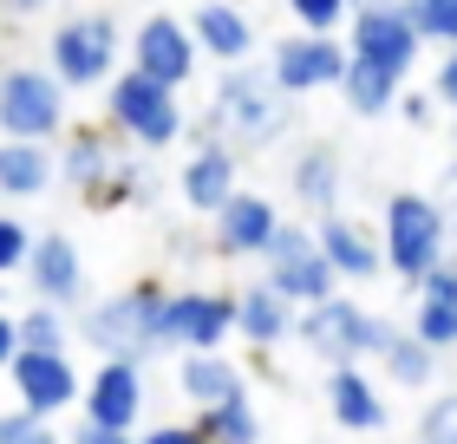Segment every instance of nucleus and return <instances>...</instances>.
Wrapping results in <instances>:
<instances>
[{"instance_id":"1","label":"nucleus","mask_w":457,"mask_h":444,"mask_svg":"<svg viewBox=\"0 0 457 444\" xmlns=\"http://www.w3.org/2000/svg\"><path fill=\"white\" fill-rule=\"evenodd\" d=\"M196 151L203 144H228V151H262V144H275L295 131V98H287L275 86V72L268 66H228L216 79V92H210V112H203L196 124Z\"/></svg>"},{"instance_id":"2","label":"nucleus","mask_w":457,"mask_h":444,"mask_svg":"<svg viewBox=\"0 0 457 444\" xmlns=\"http://www.w3.org/2000/svg\"><path fill=\"white\" fill-rule=\"evenodd\" d=\"M163 301H170L163 281H131V288L105 294V301H92L72 333L98 359H151V353H163Z\"/></svg>"},{"instance_id":"3","label":"nucleus","mask_w":457,"mask_h":444,"mask_svg":"<svg viewBox=\"0 0 457 444\" xmlns=\"http://www.w3.org/2000/svg\"><path fill=\"white\" fill-rule=\"evenodd\" d=\"M451 248V216L438 197H425V189H392L386 209H379V256H386V274H399V281H425L431 268L445 262Z\"/></svg>"},{"instance_id":"4","label":"nucleus","mask_w":457,"mask_h":444,"mask_svg":"<svg viewBox=\"0 0 457 444\" xmlns=\"http://www.w3.org/2000/svg\"><path fill=\"white\" fill-rule=\"evenodd\" d=\"M392 333H399V327H392L386 314L360 307L346 288L327 294L320 307H301V314H295V340L314 353L320 366H360V359H379Z\"/></svg>"},{"instance_id":"5","label":"nucleus","mask_w":457,"mask_h":444,"mask_svg":"<svg viewBox=\"0 0 457 444\" xmlns=\"http://www.w3.org/2000/svg\"><path fill=\"white\" fill-rule=\"evenodd\" d=\"M124 33H118V13L105 7H86V13H66L46 39V72L59 79L66 92H98L124 72Z\"/></svg>"},{"instance_id":"6","label":"nucleus","mask_w":457,"mask_h":444,"mask_svg":"<svg viewBox=\"0 0 457 444\" xmlns=\"http://www.w3.org/2000/svg\"><path fill=\"white\" fill-rule=\"evenodd\" d=\"M105 131L137 144V151H170V144L190 131V118H183V105L170 86H157V79H144L124 66L112 86H105Z\"/></svg>"},{"instance_id":"7","label":"nucleus","mask_w":457,"mask_h":444,"mask_svg":"<svg viewBox=\"0 0 457 444\" xmlns=\"http://www.w3.org/2000/svg\"><path fill=\"white\" fill-rule=\"evenodd\" d=\"M66 86L46 66H0V138L7 144H53L66 138Z\"/></svg>"},{"instance_id":"8","label":"nucleus","mask_w":457,"mask_h":444,"mask_svg":"<svg viewBox=\"0 0 457 444\" xmlns=\"http://www.w3.org/2000/svg\"><path fill=\"white\" fill-rule=\"evenodd\" d=\"M262 281L281 294L287 307H320L327 294H340L334 268H327L320 242H314V222H281L275 242L262 248Z\"/></svg>"},{"instance_id":"9","label":"nucleus","mask_w":457,"mask_h":444,"mask_svg":"<svg viewBox=\"0 0 457 444\" xmlns=\"http://www.w3.org/2000/svg\"><path fill=\"white\" fill-rule=\"evenodd\" d=\"M236 333V294L222 288H170L163 301V353H222Z\"/></svg>"},{"instance_id":"10","label":"nucleus","mask_w":457,"mask_h":444,"mask_svg":"<svg viewBox=\"0 0 457 444\" xmlns=\"http://www.w3.org/2000/svg\"><path fill=\"white\" fill-rule=\"evenodd\" d=\"M346 59H353V53H346L340 33H287V39L268 46L262 66L275 72V86H281L287 98H307V92H327V86L340 92Z\"/></svg>"},{"instance_id":"11","label":"nucleus","mask_w":457,"mask_h":444,"mask_svg":"<svg viewBox=\"0 0 457 444\" xmlns=\"http://www.w3.org/2000/svg\"><path fill=\"white\" fill-rule=\"evenodd\" d=\"M124 59H131V72L157 79V86H170V92H183L196 79V66H203L196 39H190V27H183L177 13H144L131 27V39H124Z\"/></svg>"},{"instance_id":"12","label":"nucleus","mask_w":457,"mask_h":444,"mask_svg":"<svg viewBox=\"0 0 457 444\" xmlns=\"http://www.w3.org/2000/svg\"><path fill=\"white\" fill-rule=\"evenodd\" d=\"M346 53L366 59V66H379V72H392V79H411L425 39H419V27H411V13L353 7V20H346Z\"/></svg>"},{"instance_id":"13","label":"nucleus","mask_w":457,"mask_h":444,"mask_svg":"<svg viewBox=\"0 0 457 444\" xmlns=\"http://www.w3.org/2000/svg\"><path fill=\"white\" fill-rule=\"evenodd\" d=\"M7 379L20 392V412H33V418H59V412H72L79 398H86V373L72 366V353H27L20 347Z\"/></svg>"},{"instance_id":"14","label":"nucleus","mask_w":457,"mask_h":444,"mask_svg":"<svg viewBox=\"0 0 457 444\" xmlns=\"http://www.w3.org/2000/svg\"><path fill=\"white\" fill-rule=\"evenodd\" d=\"M59 177H66L79 197H92L98 209L112 203V183H118V171L131 157L118 151V138L105 131V124H66V138H59Z\"/></svg>"},{"instance_id":"15","label":"nucleus","mask_w":457,"mask_h":444,"mask_svg":"<svg viewBox=\"0 0 457 444\" xmlns=\"http://www.w3.org/2000/svg\"><path fill=\"white\" fill-rule=\"evenodd\" d=\"M79 406H86V425L137 431V418H144V359H98Z\"/></svg>"},{"instance_id":"16","label":"nucleus","mask_w":457,"mask_h":444,"mask_svg":"<svg viewBox=\"0 0 457 444\" xmlns=\"http://www.w3.org/2000/svg\"><path fill=\"white\" fill-rule=\"evenodd\" d=\"M281 222H287V216L275 209V197H262V189H236V197L210 216L216 256H228V262H262V248L275 242Z\"/></svg>"},{"instance_id":"17","label":"nucleus","mask_w":457,"mask_h":444,"mask_svg":"<svg viewBox=\"0 0 457 444\" xmlns=\"http://www.w3.org/2000/svg\"><path fill=\"white\" fill-rule=\"evenodd\" d=\"M314 242H320V256H327V268H334L340 288H360V281H379V274H386V256H379L372 222L346 216V209H334V216L314 222Z\"/></svg>"},{"instance_id":"18","label":"nucleus","mask_w":457,"mask_h":444,"mask_svg":"<svg viewBox=\"0 0 457 444\" xmlns=\"http://www.w3.org/2000/svg\"><path fill=\"white\" fill-rule=\"evenodd\" d=\"M27 288H33V301H46V307H79L86 301V262H79V242L72 236H33V256H27Z\"/></svg>"},{"instance_id":"19","label":"nucleus","mask_w":457,"mask_h":444,"mask_svg":"<svg viewBox=\"0 0 457 444\" xmlns=\"http://www.w3.org/2000/svg\"><path fill=\"white\" fill-rule=\"evenodd\" d=\"M183 27H190L196 53H203V59H216L222 72H228V66H248V59H255V20H248L236 0H196Z\"/></svg>"},{"instance_id":"20","label":"nucleus","mask_w":457,"mask_h":444,"mask_svg":"<svg viewBox=\"0 0 457 444\" xmlns=\"http://www.w3.org/2000/svg\"><path fill=\"white\" fill-rule=\"evenodd\" d=\"M411 340H425L431 353H451L457 347V262L445 256L425 281H411V321H405Z\"/></svg>"},{"instance_id":"21","label":"nucleus","mask_w":457,"mask_h":444,"mask_svg":"<svg viewBox=\"0 0 457 444\" xmlns=\"http://www.w3.org/2000/svg\"><path fill=\"white\" fill-rule=\"evenodd\" d=\"M320 398H327V418H334L340 431H386V392L372 386L366 366H327L320 379Z\"/></svg>"},{"instance_id":"22","label":"nucleus","mask_w":457,"mask_h":444,"mask_svg":"<svg viewBox=\"0 0 457 444\" xmlns=\"http://www.w3.org/2000/svg\"><path fill=\"white\" fill-rule=\"evenodd\" d=\"M183 203L196 209V216H216V209L242 189V157L228 151V144H203V151L183 163Z\"/></svg>"},{"instance_id":"23","label":"nucleus","mask_w":457,"mask_h":444,"mask_svg":"<svg viewBox=\"0 0 457 444\" xmlns=\"http://www.w3.org/2000/svg\"><path fill=\"white\" fill-rule=\"evenodd\" d=\"M287 189H295L301 209H314V222L334 216V209H340V189H346L340 151H334V144H307V151L295 157V171H287Z\"/></svg>"},{"instance_id":"24","label":"nucleus","mask_w":457,"mask_h":444,"mask_svg":"<svg viewBox=\"0 0 457 444\" xmlns=\"http://www.w3.org/2000/svg\"><path fill=\"white\" fill-rule=\"evenodd\" d=\"M177 386H183V398H190L196 412L228 406V398H248V379H242V366L228 353H183L177 359Z\"/></svg>"},{"instance_id":"25","label":"nucleus","mask_w":457,"mask_h":444,"mask_svg":"<svg viewBox=\"0 0 457 444\" xmlns=\"http://www.w3.org/2000/svg\"><path fill=\"white\" fill-rule=\"evenodd\" d=\"M295 314H301V307H287L268 281H248V288L236 294V333H242L248 347H262V353L281 347V340H295Z\"/></svg>"},{"instance_id":"26","label":"nucleus","mask_w":457,"mask_h":444,"mask_svg":"<svg viewBox=\"0 0 457 444\" xmlns=\"http://www.w3.org/2000/svg\"><path fill=\"white\" fill-rule=\"evenodd\" d=\"M59 177V157H53V144H7L0 138V197H46Z\"/></svg>"},{"instance_id":"27","label":"nucleus","mask_w":457,"mask_h":444,"mask_svg":"<svg viewBox=\"0 0 457 444\" xmlns=\"http://www.w3.org/2000/svg\"><path fill=\"white\" fill-rule=\"evenodd\" d=\"M399 92H405V79H392V72H379V66H366V59H346L340 98H346V112H353V118H386V112H399Z\"/></svg>"},{"instance_id":"28","label":"nucleus","mask_w":457,"mask_h":444,"mask_svg":"<svg viewBox=\"0 0 457 444\" xmlns=\"http://www.w3.org/2000/svg\"><path fill=\"white\" fill-rule=\"evenodd\" d=\"M379 366H386V379H392V386H405V392H425L431 379H438V353H431L425 340H411V333L399 327V333L386 340Z\"/></svg>"},{"instance_id":"29","label":"nucleus","mask_w":457,"mask_h":444,"mask_svg":"<svg viewBox=\"0 0 457 444\" xmlns=\"http://www.w3.org/2000/svg\"><path fill=\"white\" fill-rule=\"evenodd\" d=\"M196 431H203V444H262V412H255V398H228V406L196 412Z\"/></svg>"},{"instance_id":"30","label":"nucleus","mask_w":457,"mask_h":444,"mask_svg":"<svg viewBox=\"0 0 457 444\" xmlns=\"http://www.w3.org/2000/svg\"><path fill=\"white\" fill-rule=\"evenodd\" d=\"M13 321H20V347L27 353H72V314L66 307L33 301V307H20Z\"/></svg>"},{"instance_id":"31","label":"nucleus","mask_w":457,"mask_h":444,"mask_svg":"<svg viewBox=\"0 0 457 444\" xmlns=\"http://www.w3.org/2000/svg\"><path fill=\"white\" fill-rule=\"evenodd\" d=\"M411 27H419V39L425 46H457V0H411Z\"/></svg>"},{"instance_id":"32","label":"nucleus","mask_w":457,"mask_h":444,"mask_svg":"<svg viewBox=\"0 0 457 444\" xmlns=\"http://www.w3.org/2000/svg\"><path fill=\"white\" fill-rule=\"evenodd\" d=\"M287 13H295V33H346L353 0H287Z\"/></svg>"},{"instance_id":"33","label":"nucleus","mask_w":457,"mask_h":444,"mask_svg":"<svg viewBox=\"0 0 457 444\" xmlns=\"http://www.w3.org/2000/svg\"><path fill=\"white\" fill-rule=\"evenodd\" d=\"M419 444H457V392H431L419 412Z\"/></svg>"},{"instance_id":"34","label":"nucleus","mask_w":457,"mask_h":444,"mask_svg":"<svg viewBox=\"0 0 457 444\" xmlns=\"http://www.w3.org/2000/svg\"><path fill=\"white\" fill-rule=\"evenodd\" d=\"M0 444H66V438H59L53 425H46V418H33V412H0Z\"/></svg>"},{"instance_id":"35","label":"nucleus","mask_w":457,"mask_h":444,"mask_svg":"<svg viewBox=\"0 0 457 444\" xmlns=\"http://www.w3.org/2000/svg\"><path fill=\"white\" fill-rule=\"evenodd\" d=\"M27 256H33V229L20 216H0V281L27 268Z\"/></svg>"},{"instance_id":"36","label":"nucleus","mask_w":457,"mask_h":444,"mask_svg":"<svg viewBox=\"0 0 457 444\" xmlns=\"http://www.w3.org/2000/svg\"><path fill=\"white\" fill-rule=\"evenodd\" d=\"M137 444H203L196 418H157V425H144Z\"/></svg>"},{"instance_id":"37","label":"nucleus","mask_w":457,"mask_h":444,"mask_svg":"<svg viewBox=\"0 0 457 444\" xmlns=\"http://www.w3.org/2000/svg\"><path fill=\"white\" fill-rule=\"evenodd\" d=\"M431 98H438V105H451V112H457V46L438 59V72H431Z\"/></svg>"},{"instance_id":"38","label":"nucleus","mask_w":457,"mask_h":444,"mask_svg":"<svg viewBox=\"0 0 457 444\" xmlns=\"http://www.w3.org/2000/svg\"><path fill=\"white\" fill-rule=\"evenodd\" d=\"M66 444H137V431H105V425H86V418H79L66 431Z\"/></svg>"},{"instance_id":"39","label":"nucleus","mask_w":457,"mask_h":444,"mask_svg":"<svg viewBox=\"0 0 457 444\" xmlns=\"http://www.w3.org/2000/svg\"><path fill=\"white\" fill-rule=\"evenodd\" d=\"M431 105H438L431 92H399V118L411 124V131H425V124H431Z\"/></svg>"},{"instance_id":"40","label":"nucleus","mask_w":457,"mask_h":444,"mask_svg":"<svg viewBox=\"0 0 457 444\" xmlns=\"http://www.w3.org/2000/svg\"><path fill=\"white\" fill-rule=\"evenodd\" d=\"M13 353H20V321H13V307H0V373L13 366Z\"/></svg>"},{"instance_id":"41","label":"nucleus","mask_w":457,"mask_h":444,"mask_svg":"<svg viewBox=\"0 0 457 444\" xmlns=\"http://www.w3.org/2000/svg\"><path fill=\"white\" fill-rule=\"evenodd\" d=\"M0 7H7L13 20H27V13H39V7H46V0H0Z\"/></svg>"},{"instance_id":"42","label":"nucleus","mask_w":457,"mask_h":444,"mask_svg":"<svg viewBox=\"0 0 457 444\" xmlns=\"http://www.w3.org/2000/svg\"><path fill=\"white\" fill-rule=\"evenodd\" d=\"M353 7H386V13H405L411 0H353Z\"/></svg>"},{"instance_id":"43","label":"nucleus","mask_w":457,"mask_h":444,"mask_svg":"<svg viewBox=\"0 0 457 444\" xmlns=\"http://www.w3.org/2000/svg\"><path fill=\"white\" fill-rule=\"evenodd\" d=\"M451 183H457V171H451ZM445 216H451V242H457V197H451V209H445Z\"/></svg>"}]
</instances>
